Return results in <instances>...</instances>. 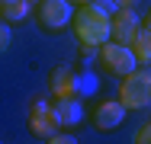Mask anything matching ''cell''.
I'll return each instance as SVG.
<instances>
[{"mask_svg": "<svg viewBox=\"0 0 151 144\" xmlns=\"http://www.w3.org/2000/svg\"><path fill=\"white\" fill-rule=\"evenodd\" d=\"M74 35L84 48H100L103 42L113 38V10L109 0H93L84 3L74 13Z\"/></svg>", "mask_w": 151, "mask_h": 144, "instance_id": "1", "label": "cell"}, {"mask_svg": "<svg viewBox=\"0 0 151 144\" xmlns=\"http://www.w3.org/2000/svg\"><path fill=\"white\" fill-rule=\"evenodd\" d=\"M119 103L125 109H148L151 106V71L135 67L119 83Z\"/></svg>", "mask_w": 151, "mask_h": 144, "instance_id": "2", "label": "cell"}, {"mask_svg": "<svg viewBox=\"0 0 151 144\" xmlns=\"http://www.w3.org/2000/svg\"><path fill=\"white\" fill-rule=\"evenodd\" d=\"M100 67L106 71V74H113V77H125V74H132L135 67H138V58L132 51V45H122V42H103L100 45Z\"/></svg>", "mask_w": 151, "mask_h": 144, "instance_id": "3", "label": "cell"}, {"mask_svg": "<svg viewBox=\"0 0 151 144\" xmlns=\"http://www.w3.org/2000/svg\"><path fill=\"white\" fill-rule=\"evenodd\" d=\"M39 23L45 29H64L74 23V0H42Z\"/></svg>", "mask_w": 151, "mask_h": 144, "instance_id": "4", "label": "cell"}, {"mask_svg": "<svg viewBox=\"0 0 151 144\" xmlns=\"http://www.w3.org/2000/svg\"><path fill=\"white\" fill-rule=\"evenodd\" d=\"M29 128L42 138V141H48L55 131H58V115H55V106H48L45 99H35L29 109Z\"/></svg>", "mask_w": 151, "mask_h": 144, "instance_id": "5", "label": "cell"}, {"mask_svg": "<svg viewBox=\"0 0 151 144\" xmlns=\"http://www.w3.org/2000/svg\"><path fill=\"white\" fill-rule=\"evenodd\" d=\"M138 29H142L138 13H135L132 6H116V13H113V42L132 45V38H135Z\"/></svg>", "mask_w": 151, "mask_h": 144, "instance_id": "6", "label": "cell"}, {"mask_svg": "<svg viewBox=\"0 0 151 144\" xmlns=\"http://www.w3.org/2000/svg\"><path fill=\"white\" fill-rule=\"evenodd\" d=\"M122 122H125V106H122L119 99H106L93 112V125L100 131H113V128H119Z\"/></svg>", "mask_w": 151, "mask_h": 144, "instance_id": "7", "label": "cell"}, {"mask_svg": "<svg viewBox=\"0 0 151 144\" xmlns=\"http://www.w3.org/2000/svg\"><path fill=\"white\" fill-rule=\"evenodd\" d=\"M55 115H58L61 128H74V125H81V118H84V106H81V99H74V96H58Z\"/></svg>", "mask_w": 151, "mask_h": 144, "instance_id": "8", "label": "cell"}, {"mask_svg": "<svg viewBox=\"0 0 151 144\" xmlns=\"http://www.w3.org/2000/svg\"><path fill=\"white\" fill-rule=\"evenodd\" d=\"M52 93L55 96H74V86H77V77H74V71H68V67H55L52 71Z\"/></svg>", "mask_w": 151, "mask_h": 144, "instance_id": "9", "label": "cell"}, {"mask_svg": "<svg viewBox=\"0 0 151 144\" xmlns=\"http://www.w3.org/2000/svg\"><path fill=\"white\" fill-rule=\"evenodd\" d=\"M132 51H135V58H138V64H145V61L151 64V19L135 32V38H132Z\"/></svg>", "mask_w": 151, "mask_h": 144, "instance_id": "10", "label": "cell"}, {"mask_svg": "<svg viewBox=\"0 0 151 144\" xmlns=\"http://www.w3.org/2000/svg\"><path fill=\"white\" fill-rule=\"evenodd\" d=\"M29 16V0H0V19L19 23Z\"/></svg>", "mask_w": 151, "mask_h": 144, "instance_id": "11", "label": "cell"}, {"mask_svg": "<svg viewBox=\"0 0 151 144\" xmlns=\"http://www.w3.org/2000/svg\"><path fill=\"white\" fill-rule=\"evenodd\" d=\"M10 42H13V32H10V26H6V19H0V55L10 48Z\"/></svg>", "mask_w": 151, "mask_h": 144, "instance_id": "12", "label": "cell"}, {"mask_svg": "<svg viewBox=\"0 0 151 144\" xmlns=\"http://www.w3.org/2000/svg\"><path fill=\"white\" fill-rule=\"evenodd\" d=\"M135 144H151V122H145L138 131H135V138H132Z\"/></svg>", "mask_w": 151, "mask_h": 144, "instance_id": "13", "label": "cell"}, {"mask_svg": "<svg viewBox=\"0 0 151 144\" xmlns=\"http://www.w3.org/2000/svg\"><path fill=\"white\" fill-rule=\"evenodd\" d=\"M113 3H116V6H132V10H135L142 0H113Z\"/></svg>", "mask_w": 151, "mask_h": 144, "instance_id": "14", "label": "cell"}, {"mask_svg": "<svg viewBox=\"0 0 151 144\" xmlns=\"http://www.w3.org/2000/svg\"><path fill=\"white\" fill-rule=\"evenodd\" d=\"M74 3H93V0H74Z\"/></svg>", "mask_w": 151, "mask_h": 144, "instance_id": "15", "label": "cell"}, {"mask_svg": "<svg viewBox=\"0 0 151 144\" xmlns=\"http://www.w3.org/2000/svg\"><path fill=\"white\" fill-rule=\"evenodd\" d=\"M29 3H42V0H29Z\"/></svg>", "mask_w": 151, "mask_h": 144, "instance_id": "16", "label": "cell"}, {"mask_svg": "<svg viewBox=\"0 0 151 144\" xmlns=\"http://www.w3.org/2000/svg\"><path fill=\"white\" fill-rule=\"evenodd\" d=\"M148 19H151V16H148Z\"/></svg>", "mask_w": 151, "mask_h": 144, "instance_id": "17", "label": "cell"}]
</instances>
